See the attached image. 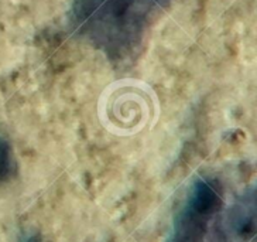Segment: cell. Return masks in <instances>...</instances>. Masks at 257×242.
I'll use <instances>...</instances> for the list:
<instances>
[{
  "label": "cell",
  "instance_id": "cell-2",
  "mask_svg": "<svg viewBox=\"0 0 257 242\" xmlns=\"http://www.w3.org/2000/svg\"><path fill=\"white\" fill-rule=\"evenodd\" d=\"M15 173V162L8 140L0 139V182H6Z\"/></svg>",
  "mask_w": 257,
  "mask_h": 242
},
{
  "label": "cell",
  "instance_id": "cell-3",
  "mask_svg": "<svg viewBox=\"0 0 257 242\" xmlns=\"http://www.w3.org/2000/svg\"><path fill=\"white\" fill-rule=\"evenodd\" d=\"M20 242H40V236L38 235H29Z\"/></svg>",
  "mask_w": 257,
  "mask_h": 242
},
{
  "label": "cell",
  "instance_id": "cell-1",
  "mask_svg": "<svg viewBox=\"0 0 257 242\" xmlns=\"http://www.w3.org/2000/svg\"><path fill=\"white\" fill-rule=\"evenodd\" d=\"M167 0H74L78 29L112 57H121L139 44L153 9Z\"/></svg>",
  "mask_w": 257,
  "mask_h": 242
}]
</instances>
